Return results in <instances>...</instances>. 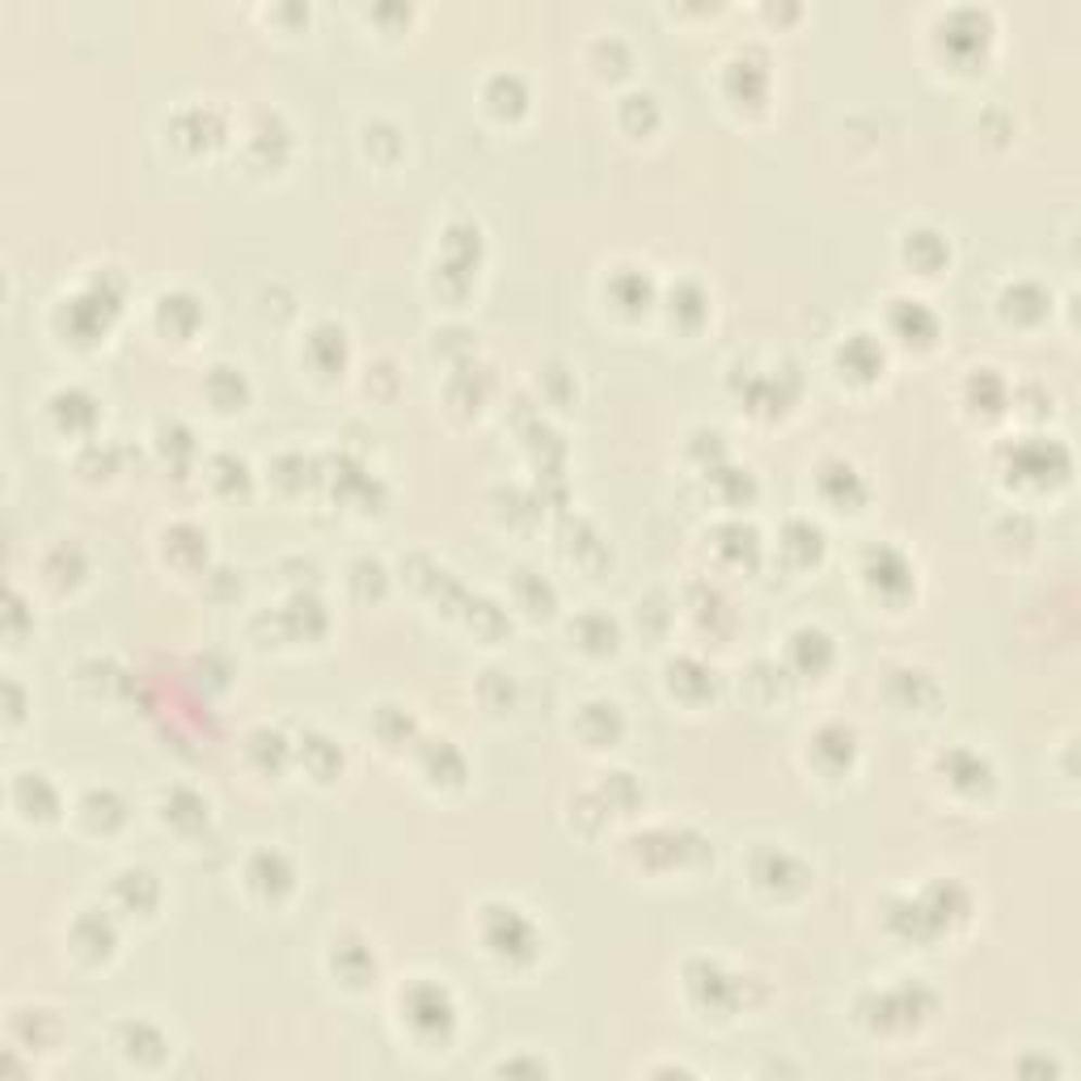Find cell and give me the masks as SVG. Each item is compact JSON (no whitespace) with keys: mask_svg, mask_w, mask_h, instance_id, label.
<instances>
[{"mask_svg":"<svg viewBox=\"0 0 1081 1081\" xmlns=\"http://www.w3.org/2000/svg\"><path fill=\"white\" fill-rule=\"evenodd\" d=\"M246 879H250V888L254 892H266L271 900H279L284 892H292V862L284 858V854H275V850H262L250 858V870H246Z\"/></svg>","mask_w":1081,"mask_h":1081,"instance_id":"1","label":"cell"},{"mask_svg":"<svg viewBox=\"0 0 1081 1081\" xmlns=\"http://www.w3.org/2000/svg\"><path fill=\"white\" fill-rule=\"evenodd\" d=\"M402 1009L411 1014L414 1027H444L452 1022V1006L440 984H414L411 997H402Z\"/></svg>","mask_w":1081,"mask_h":1081,"instance_id":"2","label":"cell"},{"mask_svg":"<svg viewBox=\"0 0 1081 1081\" xmlns=\"http://www.w3.org/2000/svg\"><path fill=\"white\" fill-rule=\"evenodd\" d=\"M486 102H490V111L516 114L524 106V80L512 73H499L490 85H486Z\"/></svg>","mask_w":1081,"mask_h":1081,"instance_id":"3","label":"cell"},{"mask_svg":"<svg viewBox=\"0 0 1081 1081\" xmlns=\"http://www.w3.org/2000/svg\"><path fill=\"white\" fill-rule=\"evenodd\" d=\"M80 816L89 824L102 820V832H106V828H114V824L123 820V803H118L114 790H89V794L80 799Z\"/></svg>","mask_w":1081,"mask_h":1081,"instance_id":"4","label":"cell"}]
</instances>
